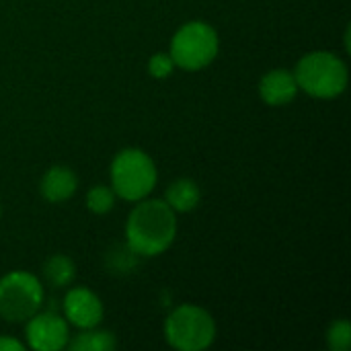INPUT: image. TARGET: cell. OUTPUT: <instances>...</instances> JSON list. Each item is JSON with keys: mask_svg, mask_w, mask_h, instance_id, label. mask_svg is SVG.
Segmentation results:
<instances>
[{"mask_svg": "<svg viewBox=\"0 0 351 351\" xmlns=\"http://www.w3.org/2000/svg\"><path fill=\"white\" fill-rule=\"evenodd\" d=\"M43 278L53 288H68L76 278V263L62 253H56L43 263Z\"/></svg>", "mask_w": 351, "mask_h": 351, "instance_id": "4fadbf2b", "label": "cell"}, {"mask_svg": "<svg viewBox=\"0 0 351 351\" xmlns=\"http://www.w3.org/2000/svg\"><path fill=\"white\" fill-rule=\"evenodd\" d=\"M0 351H25V341L10 335H0Z\"/></svg>", "mask_w": 351, "mask_h": 351, "instance_id": "e0dca14e", "label": "cell"}, {"mask_svg": "<svg viewBox=\"0 0 351 351\" xmlns=\"http://www.w3.org/2000/svg\"><path fill=\"white\" fill-rule=\"evenodd\" d=\"M220 51L218 31L206 21L183 23L169 45V53L177 68L187 72H197L208 68Z\"/></svg>", "mask_w": 351, "mask_h": 351, "instance_id": "5b68a950", "label": "cell"}, {"mask_svg": "<svg viewBox=\"0 0 351 351\" xmlns=\"http://www.w3.org/2000/svg\"><path fill=\"white\" fill-rule=\"evenodd\" d=\"M298 82V88L315 99H337L346 93L350 84L348 62L327 49H315L304 53L296 68L292 70Z\"/></svg>", "mask_w": 351, "mask_h": 351, "instance_id": "7a4b0ae2", "label": "cell"}, {"mask_svg": "<svg viewBox=\"0 0 351 351\" xmlns=\"http://www.w3.org/2000/svg\"><path fill=\"white\" fill-rule=\"evenodd\" d=\"M327 348L331 351H348L351 348V325L348 319H337L327 329Z\"/></svg>", "mask_w": 351, "mask_h": 351, "instance_id": "9a60e30c", "label": "cell"}, {"mask_svg": "<svg viewBox=\"0 0 351 351\" xmlns=\"http://www.w3.org/2000/svg\"><path fill=\"white\" fill-rule=\"evenodd\" d=\"M117 348V339L111 331L90 327L80 329L74 337L70 335L68 348L70 351H113Z\"/></svg>", "mask_w": 351, "mask_h": 351, "instance_id": "7c38bea8", "label": "cell"}, {"mask_svg": "<svg viewBox=\"0 0 351 351\" xmlns=\"http://www.w3.org/2000/svg\"><path fill=\"white\" fill-rule=\"evenodd\" d=\"M148 74L152 76V78H156V80H165V78H169L173 72H175V62H173V58H171V53L169 51H156L154 56H150V60H148Z\"/></svg>", "mask_w": 351, "mask_h": 351, "instance_id": "2e32d148", "label": "cell"}, {"mask_svg": "<svg viewBox=\"0 0 351 351\" xmlns=\"http://www.w3.org/2000/svg\"><path fill=\"white\" fill-rule=\"evenodd\" d=\"M76 189H78V177L70 167H64V165L49 167L39 181L41 197L49 204L68 202L76 193Z\"/></svg>", "mask_w": 351, "mask_h": 351, "instance_id": "30bf717a", "label": "cell"}, {"mask_svg": "<svg viewBox=\"0 0 351 351\" xmlns=\"http://www.w3.org/2000/svg\"><path fill=\"white\" fill-rule=\"evenodd\" d=\"M214 317L197 304H181L165 319V341L177 351H206L216 341Z\"/></svg>", "mask_w": 351, "mask_h": 351, "instance_id": "277c9868", "label": "cell"}, {"mask_svg": "<svg viewBox=\"0 0 351 351\" xmlns=\"http://www.w3.org/2000/svg\"><path fill=\"white\" fill-rule=\"evenodd\" d=\"M300 88L292 70L274 68L259 80V97L269 107H286L298 97Z\"/></svg>", "mask_w": 351, "mask_h": 351, "instance_id": "9c48e42d", "label": "cell"}, {"mask_svg": "<svg viewBox=\"0 0 351 351\" xmlns=\"http://www.w3.org/2000/svg\"><path fill=\"white\" fill-rule=\"evenodd\" d=\"M105 317V306L101 298L88 288H70L64 296V319L68 325L80 329L99 327Z\"/></svg>", "mask_w": 351, "mask_h": 351, "instance_id": "ba28073f", "label": "cell"}, {"mask_svg": "<svg viewBox=\"0 0 351 351\" xmlns=\"http://www.w3.org/2000/svg\"><path fill=\"white\" fill-rule=\"evenodd\" d=\"M115 191L111 189V185H103V183H97L88 189L84 202H86V210H90L93 214L97 216H103V214H109L113 208H115Z\"/></svg>", "mask_w": 351, "mask_h": 351, "instance_id": "5bb4252c", "label": "cell"}, {"mask_svg": "<svg viewBox=\"0 0 351 351\" xmlns=\"http://www.w3.org/2000/svg\"><path fill=\"white\" fill-rule=\"evenodd\" d=\"M23 325H25V348L33 351H62L68 348L70 325L58 313L39 311Z\"/></svg>", "mask_w": 351, "mask_h": 351, "instance_id": "52a82bcc", "label": "cell"}, {"mask_svg": "<svg viewBox=\"0 0 351 351\" xmlns=\"http://www.w3.org/2000/svg\"><path fill=\"white\" fill-rule=\"evenodd\" d=\"M162 199L171 206V210L175 214H187V212H193L199 206L202 189H199V185L193 179L181 177V179H175L165 189V197Z\"/></svg>", "mask_w": 351, "mask_h": 351, "instance_id": "8fae6325", "label": "cell"}, {"mask_svg": "<svg viewBox=\"0 0 351 351\" xmlns=\"http://www.w3.org/2000/svg\"><path fill=\"white\" fill-rule=\"evenodd\" d=\"M45 290L41 280L25 269L8 271L0 278V319L12 325L29 321L43 308Z\"/></svg>", "mask_w": 351, "mask_h": 351, "instance_id": "8992f818", "label": "cell"}, {"mask_svg": "<svg viewBox=\"0 0 351 351\" xmlns=\"http://www.w3.org/2000/svg\"><path fill=\"white\" fill-rule=\"evenodd\" d=\"M111 189L123 202L136 204L148 197L158 183V169L154 158L142 148L119 150L109 167Z\"/></svg>", "mask_w": 351, "mask_h": 351, "instance_id": "3957f363", "label": "cell"}, {"mask_svg": "<svg viewBox=\"0 0 351 351\" xmlns=\"http://www.w3.org/2000/svg\"><path fill=\"white\" fill-rule=\"evenodd\" d=\"M177 214L165 199L144 197L134 204L125 220V241L140 257H158L171 249L177 237Z\"/></svg>", "mask_w": 351, "mask_h": 351, "instance_id": "6da1fadb", "label": "cell"}, {"mask_svg": "<svg viewBox=\"0 0 351 351\" xmlns=\"http://www.w3.org/2000/svg\"><path fill=\"white\" fill-rule=\"evenodd\" d=\"M0 216H2V204H0Z\"/></svg>", "mask_w": 351, "mask_h": 351, "instance_id": "ac0fdd59", "label": "cell"}]
</instances>
